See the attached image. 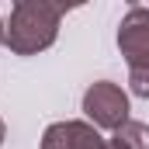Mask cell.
<instances>
[{"label":"cell","mask_w":149,"mask_h":149,"mask_svg":"<svg viewBox=\"0 0 149 149\" xmlns=\"http://www.w3.org/2000/svg\"><path fill=\"white\" fill-rule=\"evenodd\" d=\"M3 135H7V125H3V118H0V149H3Z\"/></svg>","instance_id":"obj_8"},{"label":"cell","mask_w":149,"mask_h":149,"mask_svg":"<svg viewBox=\"0 0 149 149\" xmlns=\"http://www.w3.org/2000/svg\"><path fill=\"white\" fill-rule=\"evenodd\" d=\"M114 139L118 142H125L128 149H149V125H142V121H125L118 132H114Z\"/></svg>","instance_id":"obj_5"},{"label":"cell","mask_w":149,"mask_h":149,"mask_svg":"<svg viewBox=\"0 0 149 149\" xmlns=\"http://www.w3.org/2000/svg\"><path fill=\"white\" fill-rule=\"evenodd\" d=\"M83 114L97 132H118L128 121V94L111 80H97L83 90Z\"/></svg>","instance_id":"obj_2"},{"label":"cell","mask_w":149,"mask_h":149,"mask_svg":"<svg viewBox=\"0 0 149 149\" xmlns=\"http://www.w3.org/2000/svg\"><path fill=\"white\" fill-rule=\"evenodd\" d=\"M118 49L128 63V70L149 66V7L132 3L118 24Z\"/></svg>","instance_id":"obj_3"},{"label":"cell","mask_w":149,"mask_h":149,"mask_svg":"<svg viewBox=\"0 0 149 149\" xmlns=\"http://www.w3.org/2000/svg\"><path fill=\"white\" fill-rule=\"evenodd\" d=\"M42 149H108V139L90 121H56L42 132Z\"/></svg>","instance_id":"obj_4"},{"label":"cell","mask_w":149,"mask_h":149,"mask_svg":"<svg viewBox=\"0 0 149 149\" xmlns=\"http://www.w3.org/2000/svg\"><path fill=\"white\" fill-rule=\"evenodd\" d=\"M108 149H128L125 142H118V139H108Z\"/></svg>","instance_id":"obj_7"},{"label":"cell","mask_w":149,"mask_h":149,"mask_svg":"<svg viewBox=\"0 0 149 149\" xmlns=\"http://www.w3.org/2000/svg\"><path fill=\"white\" fill-rule=\"evenodd\" d=\"M3 28H7V24H3V21H0V45H3Z\"/></svg>","instance_id":"obj_9"},{"label":"cell","mask_w":149,"mask_h":149,"mask_svg":"<svg viewBox=\"0 0 149 149\" xmlns=\"http://www.w3.org/2000/svg\"><path fill=\"white\" fill-rule=\"evenodd\" d=\"M63 14H66V7L52 3V0H17L10 7V17H7V28H3V45L14 56L45 52L59 38Z\"/></svg>","instance_id":"obj_1"},{"label":"cell","mask_w":149,"mask_h":149,"mask_svg":"<svg viewBox=\"0 0 149 149\" xmlns=\"http://www.w3.org/2000/svg\"><path fill=\"white\" fill-rule=\"evenodd\" d=\"M128 87L135 97H146L149 101V66L146 70H128Z\"/></svg>","instance_id":"obj_6"}]
</instances>
